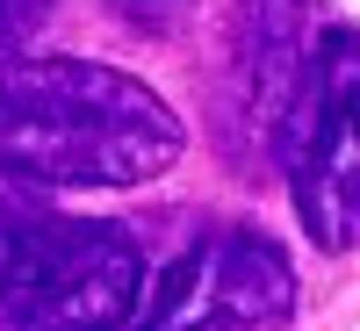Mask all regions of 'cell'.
Here are the masks:
<instances>
[{
    "label": "cell",
    "instance_id": "1",
    "mask_svg": "<svg viewBox=\"0 0 360 331\" xmlns=\"http://www.w3.org/2000/svg\"><path fill=\"white\" fill-rule=\"evenodd\" d=\"M180 159V115L144 79L86 58L0 65V173L44 188H137Z\"/></svg>",
    "mask_w": 360,
    "mask_h": 331
},
{
    "label": "cell",
    "instance_id": "2",
    "mask_svg": "<svg viewBox=\"0 0 360 331\" xmlns=\"http://www.w3.org/2000/svg\"><path fill=\"white\" fill-rule=\"evenodd\" d=\"M144 252L115 223L0 202V331H123Z\"/></svg>",
    "mask_w": 360,
    "mask_h": 331
},
{
    "label": "cell",
    "instance_id": "3",
    "mask_svg": "<svg viewBox=\"0 0 360 331\" xmlns=\"http://www.w3.org/2000/svg\"><path fill=\"white\" fill-rule=\"evenodd\" d=\"M281 159L295 216L324 252L360 245V29H324L288 86Z\"/></svg>",
    "mask_w": 360,
    "mask_h": 331
},
{
    "label": "cell",
    "instance_id": "4",
    "mask_svg": "<svg viewBox=\"0 0 360 331\" xmlns=\"http://www.w3.org/2000/svg\"><path fill=\"white\" fill-rule=\"evenodd\" d=\"M295 310V274L266 231L224 223L188 245L152 288L137 331H266Z\"/></svg>",
    "mask_w": 360,
    "mask_h": 331
},
{
    "label": "cell",
    "instance_id": "5",
    "mask_svg": "<svg viewBox=\"0 0 360 331\" xmlns=\"http://www.w3.org/2000/svg\"><path fill=\"white\" fill-rule=\"evenodd\" d=\"M51 15V0H0V44H15V37H29Z\"/></svg>",
    "mask_w": 360,
    "mask_h": 331
},
{
    "label": "cell",
    "instance_id": "6",
    "mask_svg": "<svg viewBox=\"0 0 360 331\" xmlns=\"http://www.w3.org/2000/svg\"><path fill=\"white\" fill-rule=\"evenodd\" d=\"M123 15H137V22H152V15H166V8H180V0H115Z\"/></svg>",
    "mask_w": 360,
    "mask_h": 331
}]
</instances>
